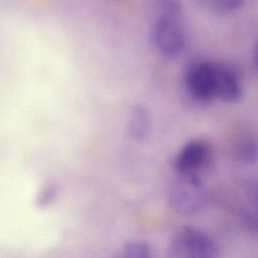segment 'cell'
I'll list each match as a JSON object with an SVG mask.
<instances>
[{"label":"cell","instance_id":"cell-1","mask_svg":"<svg viewBox=\"0 0 258 258\" xmlns=\"http://www.w3.org/2000/svg\"><path fill=\"white\" fill-rule=\"evenodd\" d=\"M152 44L160 55L179 56L186 44L182 13H159L151 31Z\"/></svg>","mask_w":258,"mask_h":258},{"label":"cell","instance_id":"cell-2","mask_svg":"<svg viewBox=\"0 0 258 258\" xmlns=\"http://www.w3.org/2000/svg\"><path fill=\"white\" fill-rule=\"evenodd\" d=\"M170 257L214 258L218 256L217 241L206 232L191 226L179 228L169 247Z\"/></svg>","mask_w":258,"mask_h":258},{"label":"cell","instance_id":"cell-3","mask_svg":"<svg viewBox=\"0 0 258 258\" xmlns=\"http://www.w3.org/2000/svg\"><path fill=\"white\" fill-rule=\"evenodd\" d=\"M179 174L169 190V202L178 214L196 215L205 208L208 199L202 181L196 173Z\"/></svg>","mask_w":258,"mask_h":258},{"label":"cell","instance_id":"cell-4","mask_svg":"<svg viewBox=\"0 0 258 258\" xmlns=\"http://www.w3.org/2000/svg\"><path fill=\"white\" fill-rule=\"evenodd\" d=\"M185 86L191 96L200 102L214 99L213 62L200 61L193 64L185 74Z\"/></svg>","mask_w":258,"mask_h":258},{"label":"cell","instance_id":"cell-5","mask_svg":"<svg viewBox=\"0 0 258 258\" xmlns=\"http://www.w3.org/2000/svg\"><path fill=\"white\" fill-rule=\"evenodd\" d=\"M214 99L225 103H236L243 96L242 86L237 74L229 66L213 62Z\"/></svg>","mask_w":258,"mask_h":258},{"label":"cell","instance_id":"cell-6","mask_svg":"<svg viewBox=\"0 0 258 258\" xmlns=\"http://www.w3.org/2000/svg\"><path fill=\"white\" fill-rule=\"evenodd\" d=\"M209 147L205 142L193 140L183 146L175 159L178 173H195L205 165L209 158Z\"/></svg>","mask_w":258,"mask_h":258},{"label":"cell","instance_id":"cell-7","mask_svg":"<svg viewBox=\"0 0 258 258\" xmlns=\"http://www.w3.org/2000/svg\"><path fill=\"white\" fill-rule=\"evenodd\" d=\"M151 119L149 111L145 107L137 105L130 114L128 131L136 141L143 142L150 132Z\"/></svg>","mask_w":258,"mask_h":258},{"label":"cell","instance_id":"cell-8","mask_svg":"<svg viewBox=\"0 0 258 258\" xmlns=\"http://www.w3.org/2000/svg\"><path fill=\"white\" fill-rule=\"evenodd\" d=\"M196 4L212 13L227 14L238 11L244 5L245 0H194Z\"/></svg>","mask_w":258,"mask_h":258},{"label":"cell","instance_id":"cell-9","mask_svg":"<svg viewBox=\"0 0 258 258\" xmlns=\"http://www.w3.org/2000/svg\"><path fill=\"white\" fill-rule=\"evenodd\" d=\"M152 247L144 241H134L126 243L122 250V256L127 258L153 257Z\"/></svg>","mask_w":258,"mask_h":258},{"label":"cell","instance_id":"cell-10","mask_svg":"<svg viewBox=\"0 0 258 258\" xmlns=\"http://www.w3.org/2000/svg\"><path fill=\"white\" fill-rule=\"evenodd\" d=\"M238 156L241 162L252 164L257 160V141L252 138L246 140L238 149Z\"/></svg>","mask_w":258,"mask_h":258}]
</instances>
